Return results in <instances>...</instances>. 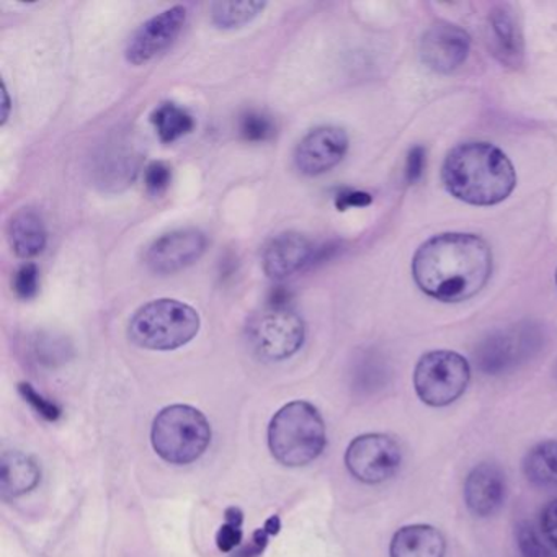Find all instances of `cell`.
Listing matches in <instances>:
<instances>
[{"label": "cell", "instance_id": "30bf717a", "mask_svg": "<svg viewBox=\"0 0 557 557\" xmlns=\"http://www.w3.org/2000/svg\"><path fill=\"white\" fill-rule=\"evenodd\" d=\"M187 22V9L174 5L161 14L154 15L141 25L129 38L126 47V61L133 66H143L164 53L184 30Z\"/></svg>", "mask_w": 557, "mask_h": 557}, {"label": "cell", "instance_id": "4fadbf2b", "mask_svg": "<svg viewBox=\"0 0 557 557\" xmlns=\"http://www.w3.org/2000/svg\"><path fill=\"white\" fill-rule=\"evenodd\" d=\"M471 38L458 25L436 22L423 35L420 57L423 64L440 74L458 70L469 54Z\"/></svg>", "mask_w": 557, "mask_h": 557}, {"label": "cell", "instance_id": "277c9868", "mask_svg": "<svg viewBox=\"0 0 557 557\" xmlns=\"http://www.w3.org/2000/svg\"><path fill=\"white\" fill-rule=\"evenodd\" d=\"M197 309L178 299L149 301L133 314L128 337L145 350L171 351L190 344L200 332Z\"/></svg>", "mask_w": 557, "mask_h": 557}, {"label": "cell", "instance_id": "7a4b0ae2", "mask_svg": "<svg viewBox=\"0 0 557 557\" xmlns=\"http://www.w3.org/2000/svg\"><path fill=\"white\" fill-rule=\"evenodd\" d=\"M446 190L474 207H491L510 197L517 174L510 159L488 143H462L446 156L442 169Z\"/></svg>", "mask_w": 557, "mask_h": 557}, {"label": "cell", "instance_id": "ffe728a7", "mask_svg": "<svg viewBox=\"0 0 557 557\" xmlns=\"http://www.w3.org/2000/svg\"><path fill=\"white\" fill-rule=\"evenodd\" d=\"M152 125L162 143H174L195 129V119L188 110L175 103H162L151 115Z\"/></svg>", "mask_w": 557, "mask_h": 557}, {"label": "cell", "instance_id": "8fae6325", "mask_svg": "<svg viewBox=\"0 0 557 557\" xmlns=\"http://www.w3.org/2000/svg\"><path fill=\"white\" fill-rule=\"evenodd\" d=\"M207 247L208 239L201 231H172L149 246L145 262L156 275H174L198 262Z\"/></svg>", "mask_w": 557, "mask_h": 557}, {"label": "cell", "instance_id": "f546056e", "mask_svg": "<svg viewBox=\"0 0 557 557\" xmlns=\"http://www.w3.org/2000/svg\"><path fill=\"white\" fill-rule=\"evenodd\" d=\"M541 530L547 541L557 549V498L550 500L541 511Z\"/></svg>", "mask_w": 557, "mask_h": 557}, {"label": "cell", "instance_id": "484cf974", "mask_svg": "<svg viewBox=\"0 0 557 557\" xmlns=\"http://www.w3.org/2000/svg\"><path fill=\"white\" fill-rule=\"evenodd\" d=\"M280 518L272 517L267 521L265 527L259 528L256 533L252 534V540L249 541L247 546L240 547L236 553V557H259L262 556L265 550L267 544H269L270 536H275L280 531Z\"/></svg>", "mask_w": 557, "mask_h": 557}, {"label": "cell", "instance_id": "7c38bea8", "mask_svg": "<svg viewBox=\"0 0 557 557\" xmlns=\"http://www.w3.org/2000/svg\"><path fill=\"white\" fill-rule=\"evenodd\" d=\"M348 151V136L338 126H319L296 146L295 165L302 175L318 177L341 164Z\"/></svg>", "mask_w": 557, "mask_h": 557}, {"label": "cell", "instance_id": "cb8c5ba5", "mask_svg": "<svg viewBox=\"0 0 557 557\" xmlns=\"http://www.w3.org/2000/svg\"><path fill=\"white\" fill-rule=\"evenodd\" d=\"M517 541L521 556L523 557H557L556 554L540 540L533 527L524 523V521L518 523Z\"/></svg>", "mask_w": 557, "mask_h": 557}, {"label": "cell", "instance_id": "ba28073f", "mask_svg": "<svg viewBox=\"0 0 557 557\" xmlns=\"http://www.w3.org/2000/svg\"><path fill=\"white\" fill-rule=\"evenodd\" d=\"M543 344L537 325L518 324L487 335L475 348V364L484 374L497 376L530 360Z\"/></svg>", "mask_w": 557, "mask_h": 557}, {"label": "cell", "instance_id": "3957f363", "mask_svg": "<svg viewBox=\"0 0 557 557\" xmlns=\"http://www.w3.org/2000/svg\"><path fill=\"white\" fill-rule=\"evenodd\" d=\"M327 443L325 423L319 410L305 400L286 404L269 426L273 458L288 468H301L318 459Z\"/></svg>", "mask_w": 557, "mask_h": 557}, {"label": "cell", "instance_id": "4dcf8cb0", "mask_svg": "<svg viewBox=\"0 0 557 557\" xmlns=\"http://www.w3.org/2000/svg\"><path fill=\"white\" fill-rule=\"evenodd\" d=\"M537 455H540L541 461L546 466L549 474L553 475L554 481L557 484V442L556 440H546L541 442L540 445L534 446Z\"/></svg>", "mask_w": 557, "mask_h": 557}, {"label": "cell", "instance_id": "6da1fadb", "mask_svg": "<svg viewBox=\"0 0 557 557\" xmlns=\"http://www.w3.org/2000/svg\"><path fill=\"white\" fill-rule=\"evenodd\" d=\"M419 288L442 302L478 295L492 275V250L475 234L446 233L419 247L412 260Z\"/></svg>", "mask_w": 557, "mask_h": 557}, {"label": "cell", "instance_id": "d6a6232c", "mask_svg": "<svg viewBox=\"0 0 557 557\" xmlns=\"http://www.w3.org/2000/svg\"><path fill=\"white\" fill-rule=\"evenodd\" d=\"M11 99H9V92L8 87L2 86V120H0V123L2 125H5V122H8L9 116H11Z\"/></svg>", "mask_w": 557, "mask_h": 557}, {"label": "cell", "instance_id": "4316f807", "mask_svg": "<svg viewBox=\"0 0 557 557\" xmlns=\"http://www.w3.org/2000/svg\"><path fill=\"white\" fill-rule=\"evenodd\" d=\"M172 169L165 162L156 161L148 165L145 172L146 190L152 197H161L171 187Z\"/></svg>", "mask_w": 557, "mask_h": 557}, {"label": "cell", "instance_id": "e0dca14e", "mask_svg": "<svg viewBox=\"0 0 557 557\" xmlns=\"http://www.w3.org/2000/svg\"><path fill=\"white\" fill-rule=\"evenodd\" d=\"M446 540L432 524H407L391 540L389 557H445Z\"/></svg>", "mask_w": 557, "mask_h": 557}, {"label": "cell", "instance_id": "44dd1931", "mask_svg": "<svg viewBox=\"0 0 557 557\" xmlns=\"http://www.w3.org/2000/svg\"><path fill=\"white\" fill-rule=\"evenodd\" d=\"M265 2L244 0V2H213L211 4V22L221 30H234L250 24L262 14Z\"/></svg>", "mask_w": 557, "mask_h": 557}, {"label": "cell", "instance_id": "52a82bcc", "mask_svg": "<svg viewBox=\"0 0 557 557\" xmlns=\"http://www.w3.org/2000/svg\"><path fill=\"white\" fill-rule=\"evenodd\" d=\"M471 367L462 355L449 350L429 351L413 371L417 396L430 407L456 403L468 389Z\"/></svg>", "mask_w": 557, "mask_h": 557}, {"label": "cell", "instance_id": "603a6c76", "mask_svg": "<svg viewBox=\"0 0 557 557\" xmlns=\"http://www.w3.org/2000/svg\"><path fill=\"white\" fill-rule=\"evenodd\" d=\"M244 515L240 508H227L224 523L216 533V544L221 553H234L243 543Z\"/></svg>", "mask_w": 557, "mask_h": 557}, {"label": "cell", "instance_id": "9a60e30c", "mask_svg": "<svg viewBox=\"0 0 557 557\" xmlns=\"http://www.w3.org/2000/svg\"><path fill=\"white\" fill-rule=\"evenodd\" d=\"M507 481L500 466L481 462L465 481V504L474 517H494L504 507Z\"/></svg>", "mask_w": 557, "mask_h": 557}, {"label": "cell", "instance_id": "5b68a950", "mask_svg": "<svg viewBox=\"0 0 557 557\" xmlns=\"http://www.w3.org/2000/svg\"><path fill=\"white\" fill-rule=\"evenodd\" d=\"M151 442L164 461L190 465L210 446L211 425L200 410L177 404L165 407L156 416Z\"/></svg>", "mask_w": 557, "mask_h": 557}, {"label": "cell", "instance_id": "1f68e13d", "mask_svg": "<svg viewBox=\"0 0 557 557\" xmlns=\"http://www.w3.org/2000/svg\"><path fill=\"white\" fill-rule=\"evenodd\" d=\"M370 203V195L363 194V191L344 190L335 197V207L341 211L351 207H367Z\"/></svg>", "mask_w": 557, "mask_h": 557}, {"label": "cell", "instance_id": "d6986e66", "mask_svg": "<svg viewBox=\"0 0 557 557\" xmlns=\"http://www.w3.org/2000/svg\"><path fill=\"white\" fill-rule=\"evenodd\" d=\"M8 236L12 250L21 259H34L47 247V227L40 214L30 208H24L12 216Z\"/></svg>", "mask_w": 557, "mask_h": 557}, {"label": "cell", "instance_id": "7402d4cb", "mask_svg": "<svg viewBox=\"0 0 557 557\" xmlns=\"http://www.w3.org/2000/svg\"><path fill=\"white\" fill-rule=\"evenodd\" d=\"M237 129H239L240 138L244 141L256 143V145L269 141L276 133L273 120L263 112H257V110H247L246 113H243Z\"/></svg>", "mask_w": 557, "mask_h": 557}, {"label": "cell", "instance_id": "f1b7e54d", "mask_svg": "<svg viewBox=\"0 0 557 557\" xmlns=\"http://www.w3.org/2000/svg\"><path fill=\"white\" fill-rule=\"evenodd\" d=\"M423 169H425V149L422 146H416L410 149L406 162L407 184L413 185L422 178Z\"/></svg>", "mask_w": 557, "mask_h": 557}, {"label": "cell", "instance_id": "8992f818", "mask_svg": "<svg viewBox=\"0 0 557 557\" xmlns=\"http://www.w3.org/2000/svg\"><path fill=\"white\" fill-rule=\"evenodd\" d=\"M306 325L292 306L267 305L247 325L250 350L263 361H283L305 344Z\"/></svg>", "mask_w": 557, "mask_h": 557}, {"label": "cell", "instance_id": "2e32d148", "mask_svg": "<svg viewBox=\"0 0 557 557\" xmlns=\"http://www.w3.org/2000/svg\"><path fill=\"white\" fill-rule=\"evenodd\" d=\"M488 45L492 54L504 66L517 70L523 64V34L511 5H495L488 14Z\"/></svg>", "mask_w": 557, "mask_h": 557}, {"label": "cell", "instance_id": "5bb4252c", "mask_svg": "<svg viewBox=\"0 0 557 557\" xmlns=\"http://www.w3.org/2000/svg\"><path fill=\"white\" fill-rule=\"evenodd\" d=\"M318 249L301 233L288 231L273 237L262 252V269L270 280L283 282L314 263Z\"/></svg>", "mask_w": 557, "mask_h": 557}, {"label": "cell", "instance_id": "ac0fdd59", "mask_svg": "<svg viewBox=\"0 0 557 557\" xmlns=\"http://www.w3.org/2000/svg\"><path fill=\"white\" fill-rule=\"evenodd\" d=\"M40 466L25 453L11 449L0 458V494L4 500L28 494L40 484Z\"/></svg>", "mask_w": 557, "mask_h": 557}, {"label": "cell", "instance_id": "d4e9b609", "mask_svg": "<svg viewBox=\"0 0 557 557\" xmlns=\"http://www.w3.org/2000/svg\"><path fill=\"white\" fill-rule=\"evenodd\" d=\"M12 286H14L18 299H24V301L34 299L38 295V289H40L38 267L35 263H24L15 273Z\"/></svg>", "mask_w": 557, "mask_h": 557}, {"label": "cell", "instance_id": "836d02e7", "mask_svg": "<svg viewBox=\"0 0 557 557\" xmlns=\"http://www.w3.org/2000/svg\"><path fill=\"white\" fill-rule=\"evenodd\" d=\"M556 283H557V272H556Z\"/></svg>", "mask_w": 557, "mask_h": 557}, {"label": "cell", "instance_id": "83f0119b", "mask_svg": "<svg viewBox=\"0 0 557 557\" xmlns=\"http://www.w3.org/2000/svg\"><path fill=\"white\" fill-rule=\"evenodd\" d=\"M18 393L24 397L25 403L30 404L34 407L35 412L38 416L44 417L48 422H57L61 417V409L57 406V404L51 403V400L45 399L40 393L35 391V387L28 383L18 384Z\"/></svg>", "mask_w": 557, "mask_h": 557}, {"label": "cell", "instance_id": "9c48e42d", "mask_svg": "<svg viewBox=\"0 0 557 557\" xmlns=\"http://www.w3.org/2000/svg\"><path fill=\"white\" fill-rule=\"evenodd\" d=\"M345 465L350 474L363 484H381L399 471L403 449L386 433H364L348 445Z\"/></svg>", "mask_w": 557, "mask_h": 557}]
</instances>
